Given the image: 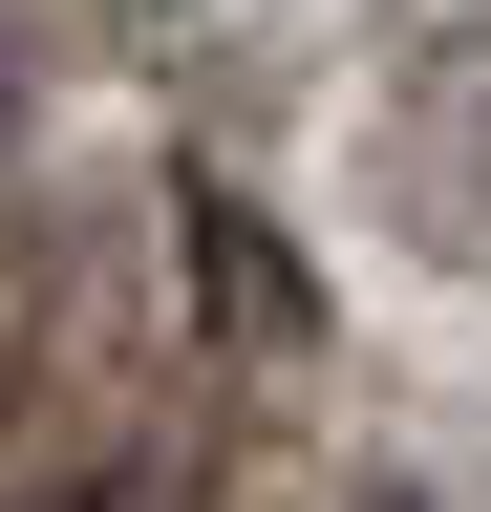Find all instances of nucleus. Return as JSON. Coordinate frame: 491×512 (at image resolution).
Segmentation results:
<instances>
[{"instance_id":"2","label":"nucleus","mask_w":491,"mask_h":512,"mask_svg":"<svg viewBox=\"0 0 491 512\" xmlns=\"http://www.w3.org/2000/svg\"><path fill=\"white\" fill-rule=\"evenodd\" d=\"M385 512H406V491H385Z\"/></svg>"},{"instance_id":"1","label":"nucleus","mask_w":491,"mask_h":512,"mask_svg":"<svg viewBox=\"0 0 491 512\" xmlns=\"http://www.w3.org/2000/svg\"><path fill=\"white\" fill-rule=\"evenodd\" d=\"M193 320H214L235 363H299V342H321V278H299V235H278V214H235V192H193Z\"/></svg>"}]
</instances>
